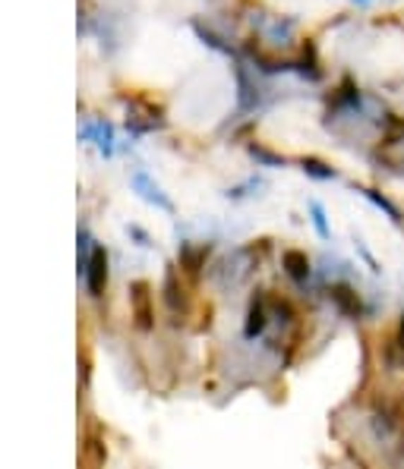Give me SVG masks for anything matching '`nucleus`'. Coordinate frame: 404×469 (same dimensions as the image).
I'll list each match as a JSON object with an SVG mask.
<instances>
[{
    "label": "nucleus",
    "instance_id": "f257e3e1",
    "mask_svg": "<svg viewBox=\"0 0 404 469\" xmlns=\"http://www.w3.org/2000/svg\"><path fill=\"white\" fill-rule=\"evenodd\" d=\"M83 274H85V287H89L92 296L105 293V287H107V252L101 246H92L89 258H85Z\"/></svg>",
    "mask_w": 404,
    "mask_h": 469
},
{
    "label": "nucleus",
    "instance_id": "f03ea898",
    "mask_svg": "<svg viewBox=\"0 0 404 469\" xmlns=\"http://www.w3.org/2000/svg\"><path fill=\"white\" fill-rule=\"evenodd\" d=\"M130 305H133V318H136L139 331H149L155 324V312H152V287L145 281H136L130 287Z\"/></svg>",
    "mask_w": 404,
    "mask_h": 469
},
{
    "label": "nucleus",
    "instance_id": "7ed1b4c3",
    "mask_svg": "<svg viewBox=\"0 0 404 469\" xmlns=\"http://www.w3.org/2000/svg\"><path fill=\"white\" fill-rule=\"evenodd\" d=\"M133 189H136V193L143 195L145 202H152V205H158L161 212H174V202L167 199L165 193H161V186H158V183H155V180H152V176L145 173V171H136V173H133Z\"/></svg>",
    "mask_w": 404,
    "mask_h": 469
},
{
    "label": "nucleus",
    "instance_id": "20e7f679",
    "mask_svg": "<svg viewBox=\"0 0 404 469\" xmlns=\"http://www.w3.org/2000/svg\"><path fill=\"white\" fill-rule=\"evenodd\" d=\"M328 299H332V303L338 305L341 315H347V318H360L363 305H360V296H357V290H354V287H347V284H332V287H328Z\"/></svg>",
    "mask_w": 404,
    "mask_h": 469
},
{
    "label": "nucleus",
    "instance_id": "39448f33",
    "mask_svg": "<svg viewBox=\"0 0 404 469\" xmlns=\"http://www.w3.org/2000/svg\"><path fill=\"white\" fill-rule=\"evenodd\" d=\"M268 324V309H266V296H253L250 309H246V324H244V334L250 337H259Z\"/></svg>",
    "mask_w": 404,
    "mask_h": 469
},
{
    "label": "nucleus",
    "instance_id": "423d86ee",
    "mask_svg": "<svg viewBox=\"0 0 404 469\" xmlns=\"http://www.w3.org/2000/svg\"><path fill=\"white\" fill-rule=\"evenodd\" d=\"M281 268H285V274L291 277V281L303 284L309 277V258H307V252H300V249H287V252L281 255Z\"/></svg>",
    "mask_w": 404,
    "mask_h": 469
},
{
    "label": "nucleus",
    "instance_id": "0eeeda50",
    "mask_svg": "<svg viewBox=\"0 0 404 469\" xmlns=\"http://www.w3.org/2000/svg\"><path fill=\"white\" fill-rule=\"evenodd\" d=\"M357 193H360L363 199H369V202H373V205L379 208V212H386V214H388V221H392V224H401V221H404L401 208L395 205V202L388 199V195H382L379 189H373V186H357Z\"/></svg>",
    "mask_w": 404,
    "mask_h": 469
},
{
    "label": "nucleus",
    "instance_id": "6e6552de",
    "mask_svg": "<svg viewBox=\"0 0 404 469\" xmlns=\"http://www.w3.org/2000/svg\"><path fill=\"white\" fill-rule=\"evenodd\" d=\"M83 139H92V142H95V145H98L105 154H111V152H114V145H111V142H114V129L107 126L105 120H95V123H85V126H83Z\"/></svg>",
    "mask_w": 404,
    "mask_h": 469
},
{
    "label": "nucleus",
    "instance_id": "1a4fd4ad",
    "mask_svg": "<svg viewBox=\"0 0 404 469\" xmlns=\"http://www.w3.org/2000/svg\"><path fill=\"white\" fill-rule=\"evenodd\" d=\"M237 88H240V107H244V111L259 101V88H256V83L250 79L244 63H237Z\"/></svg>",
    "mask_w": 404,
    "mask_h": 469
},
{
    "label": "nucleus",
    "instance_id": "9d476101",
    "mask_svg": "<svg viewBox=\"0 0 404 469\" xmlns=\"http://www.w3.org/2000/svg\"><path fill=\"white\" fill-rule=\"evenodd\" d=\"M300 167L307 176H313V180H335L338 176V171H335L332 164H326V161L319 158H300Z\"/></svg>",
    "mask_w": 404,
    "mask_h": 469
},
{
    "label": "nucleus",
    "instance_id": "9b49d317",
    "mask_svg": "<svg viewBox=\"0 0 404 469\" xmlns=\"http://www.w3.org/2000/svg\"><path fill=\"white\" fill-rule=\"evenodd\" d=\"M79 460H83V469H98L105 463V444L95 438H89L83 444V453H79Z\"/></svg>",
    "mask_w": 404,
    "mask_h": 469
},
{
    "label": "nucleus",
    "instance_id": "f8f14e48",
    "mask_svg": "<svg viewBox=\"0 0 404 469\" xmlns=\"http://www.w3.org/2000/svg\"><path fill=\"white\" fill-rule=\"evenodd\" d=\"M294 29H297V23H294V19H281V16H275L272 23L266 25V35L272 38V42H287V38L294 35Z\"/></svg>",
    "mask_w": 404,
    "mask_h": 469
},
{
    "label": "nucleus",
    "instance_id": "ddd939ff",
    "mask_svg": "<svg viewBox=\"0 0 404 469\" xmlns=\"http://www.w3.org/2000/svg\"><path fill=\"white\" fill-rule=\"evenodd\" d=\"M165 299H167V305H171L174 312H177V309H184V305H186V299H184V290L177 287V277H174V271H167V284H165Z\"/></svg>",
    "mask_w": 404,
    "mask_h": 469
},
{
    "label": "nucleus",
    "instance_id": "4468645a",
    "mask_svg": "<svg viewBox=\"0 0 404 469\" xmlns=\"http://www.w3.org/2000/svg\"><path fill=\"white\" fill-rule=\"evenodd\" d=\"M309 214H313L316 233H319L322 240H332V230H328V221H326V208H322L319 202H313V205H309Z\"/></svg>",
    "mask_w": 404,
    "mask_h": 469
},
{
    "label": "nucleus",
    "instance_id": "2eb2a0df",
    "mask_svg": "<svg viewBox=\"0 0 404 469\" xmlns=\"http://www.w3.org/2000/svg\"><path fill=\"white\" fill-rule=\"evenodd\" d=\"M250 154H253V158H259L262 164H268V167H285V158H281V154H272L268 148H262V145H250Z\"/></svg>",
    "mask_w": 404,
    "mask_h": 469
},
{
    "label": "nucleus",
    "instance_id": "dca6fc26",
    "mask_svg": "<svg viewBox=\"0 0 404 469\" xmlns=\"http://www.w3.org/2000/svg\"><path fill=\"white\" fill-rule=\"evenodd\" d=\"M196 35H199V38H202V42H206L208 47H215V51H221V54H231V44H225V42H221L218 35H212V32H208V29H202V25H196Z\"/></svg>",
    "mask_w": 404,
    "mask_h": 469
},
{
    "label": "nucleus",
    "instance_id": "f3484780",
    "mask_svg": "<svg viewBox=\"0 0 404 469\" xmlns=\"http://www.w3.org/2000/svg\"><path fill=\"white\" fill-rule=\"evenodd\" d=\"M354 4H369V0H354Z\"/></svg>",
    "mask_w": 404,
    "mask_h": 469
}]
</instances>
